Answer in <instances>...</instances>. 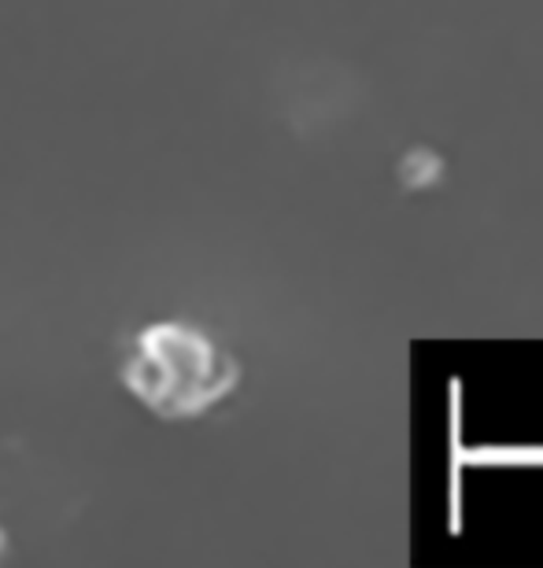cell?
<instances>
[{"instance_id": "1", "label": "cell", "mask_w": 543, "mask_h": 568, "mask_svg": "<svg viewBox=\"0 0 543 568\" xmlns=\"http://www.w3.org/2000/svg\"><path fill=\"white\" fill-rule=\"evenodd\" d=\"M138 377H149L144 399L167 414H197L233 388L237 373L208 339L189 328H163L141 347Z\"/></svg>"}, {"instance_id": "2", "label": "cell", "mask_w": 543, "mask_h": 568, "mask_svg": "<svg viewBox=\"0 0 543 568\" xmlns=\"http://www.w3.org/2000/svg\"><path fill=\"white\" fill-rule=\"evenodd\" d=\"M440 174H444V163H440L436 152H425V148H418L400 163V178L406 189H429L436 185Z\"/></svg>"}]
</instances>
